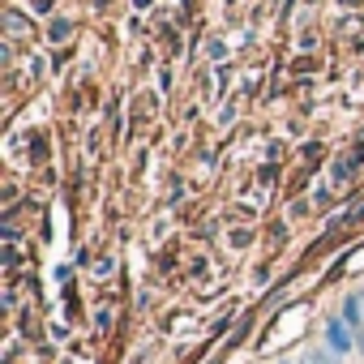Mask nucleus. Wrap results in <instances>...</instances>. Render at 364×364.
Returning <instances> with one entry per match:
<instances>
[{
  "label": "nucleus",
  "instance_id": "nucleus-5",
  "mask_svg": "<svg viewBox=\"0 0 364 364\" xmlns=\"http://www.w3.org/2000/svg\"><path fill=\"white\" fill-rule=\"evenodd\" d=\"M31 9H35L39 18H48V14H52V0H35V5H31Z\"/></svg>",
  "mask_w": 364,
  "mask_h": 364
},
{
  "label": "nucleus",
  "instance_id": "nucleus-8",
  "mask_svg": "<svg viewBox=\"0 0 364 364\" xmlns=\"http://www.w3.org/2000/svg\"><path fill=\"white\" fill-rule=\"evenodd\" d=\"M300 364H309V360H304V355H300Z\"/></svg>",
  "mask_w": 364,
  "mask_h": 364
},
{
  "label": "nucleus",
  "instance_id": "nucleus-2",
  "mask_svg": "<svg viewBox=\"0 0 364 364\" xmlns=\"http://www.w3.org/2000/svg\"><path fill=\"white\" fill-rule=\"evenodd\" d=\"M351 176H355V159H334L330 163V180L343 189V185H351Z\"/></svg>",
  "mask_w": 364,
  "mask_h": 364
},
{
  "label": "nucleus",
  "instance_id": "nucleus-1",
  "mask_svg": "<svg viewBox=\"0 0 364 364\" xmlns=\"http://www.w3.org/2000/svg\"><path fill=\"white\" fill-rule=\"evenodd\" d=\"M321 338H326V347H330L338 360L355 351V334H351V326H347L343 317H326V326H321Z\"/></svg>",
  "mask_w": 364,
  "mask_h": 364
},
{
  "label": "nucleus",
  "instance_id": "nucleus-7",
  "mask_svg": "<svg viewBox=\"0 0 364 364\" xmlns=\"http://www.w3.org/2000/svg\"><path fill=\"white\" fill-rule=\"evenodd\" d=\"M360 309H364V291H360Z\"/></svg>",
  "mask_w": 364,
  "mask_h": 364
},
{
  "label": "nucleus",
  "instance_id": "nucleus-6",
  "mask_svg": "<svg viewBox=\"0 0 364 364\" xmlns=\"http://www.w3.org/2000/svg\"><path fill=\"white\" fill-rule=\"evenodd\" d=\"M351 159H355V163H364V141L355 146V154H351Z\"/></svg>",
  "mask_w": 364,
  "mask_h": 364
},
{
  "label": "nucleus",
  "instance_id": "nucleus-3",
  "mask_svg": "<svg viewBox=\"0 0 364 364\" xmlns=\"http://www.w3.org/2000/svg\"><path fill=\"white\" fill-rule=\"evenodd\" d=\"M304 360H309V364H338V355H334L326 343H321V347H309V351H304Z\"/></svg>",
  "mask_w": 364,
  "mask_h": 364
},
{
  "label": "nucleus",
  "instance_id": "nucleus-4",
  "mask_svg": "<svg viewBox=\"0 0 364 364\" xmlns=\"http://www.w3.org/2000/svg\"><path fill=\"white\" fill-rule=\"evenodd\" d=\"M65 35H69V22H65V18H56V22L48 26V39H52V43H60Z\"/></svg>",
  "mask_w": 364,
  "mask_h": 364
}]
</instances>
